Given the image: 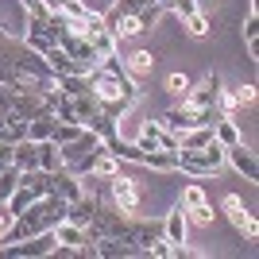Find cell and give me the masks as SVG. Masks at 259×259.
<instances>
[{"instance_id": "11", "label": "cell", "mask_w": 259, "mask_h": 259, "mask_svg": "<svg viewBox=\"0 0 259 259\" xmlns=\"http://www.w3.org/2000/svg\"><path fill=\"white\" fill-rule=\"evenodd\" d=\"M93 213H97V194H93V190H89V194H81L77 201H70V205H66V221H74V225H81V228L93 221Z\"/></svg>"}, {"instance_id": "38", "label": "cell", "mask_w": 259, "mask_h": 259, "mask_svg": "<svg viewBox=\"0 0 259 259\" xmlns=\"http://www.w3.org/2000/svg\"><path fill=\"white\" fill-rule=\"evenodd\" d=\"M0 112H12V89L0 81Z\"/></svg>"}, {"instance_id": "7", "label": "cell", "mask_w": 259, "mask_h": 259, "mask_svg": "<svg viewBox=\"0 0 259 259\" xmlns=\"http://www.w3.org/2000/svg\"><path fill=\"white\" fill-rule=\"evenodd\" d=\"M101 147H105V143H101V136H97V132H93V128H85V132H81V136H77V140L62 143L58 151H62V162H66V166H74L77 159H85V155H97Z\"/></svg>"}, {"instance_id": "21", "label": "cell", "mask_w": 259, "mask_h": 259, "mask_svg": "<svg viewBox=\"0 0 259 259\" xmlns=\"http://www.w3.org/2000/svg\"><path fill=\"white\" fill-rule=\"evenodd\" d=\"M89 43H93V51L101 54V58H108V54H120V39L108 27H101V31H93L89 35Z\"/></svg>"}, {"instance_id": "17", "label": "cell", "mask_w": 259, "mask_h": 259, "mask_svg": "<svg viewBox=\"0 0 259 259\" xmlns=\"http://www.w3.org/2000/svg\"><path fill=\"white\" fill-rule=\"evenodd\" d=\"M31 201H39V194H35V190H31V186H27V182H20V186H16V190H12V197H8V201H4V205L12 209V217H20L23 209L31 205Z\"/></svg>"}, {"instance_id": "10", "label": "cell", "mask_w": 259, "mask_h": 259, "mask_svg": "<svg viewBox=\"0 0 259 259\" xmlns=\"http://www.w3.org/2000/svg\"><path fill=\"white\" fill-rule=\"evenodd\" d=\"M51 182H54V194L66 197V201H77V197L85 194V186H81V174H74L70 166L54 170V174H51Z\"/></svg>"}, {"instance_id": "3", "label": "cell", "mask_w": 259, "mask_h": 259, "mask_svg": "<svg viewBox=\"0 0 259 259\" xmlns=\"http://www.w3.org/2000/svg\"><path fill=\"white\" fill-rule=\"evenodd\" d=\"M186 228H190V221H186V205L178 201L170 213L162 217V236L174 244V259H194L197 255V251L186 248Z\"/></svg>"}, {"instance_id": "6", "label": "cell", "mask_w": 259, "mask_h": 259, "mask_svg": "<svg viewBox=\"0 0 259 259\" xmlns=\"http://www.w3.org/2000/svg\"><path fill=\"white\" fill-rule=\"evenodd\" d=\"M221 209L228 213V221H232V228H236L240 236H248V240H255V236H259V221L248 213V209H244V201H240L236 194H225Z\"/></svg>"}, {"instance_id": "36", "label": "cell", "mask_w": 259, "mask_h": 259, "mask_svg": "<svg viewBox=\"0 0 259 259\" xmlns=\"http://www.w3.org/2000/svg\"><path fill=\"white\" fill-rule=\"evenodd\" d=\"M143 4H147V0H116L112 8H116L120 16H132V12H136V8H143Z\"/></svg>"}, {"instance_id": "5", "label": "cell", "mask_w": 259, "mask_h": 259, "mask_svg": "<svg viewBox=\"0 0 259 259\" xmlns=\"http://www.w3.org/2000/svg\"><path fill=\"white\" fill-rule=\"evenodd\" d=\"M225 162H228V166H232L236 174H244V182H259V162H255V151H251L244 140L232 143V147H225Z\"/></svg>"}, {"instance_id": "18", "label": "cell", "mask_w": 259, "mask_h": 259, "mask_svg": "<svg viewBox=\"0 0 259 259\" xmlns=\"http://www.w3.org/2000/svg\"><path fill=\"white\" fill-rule=\"evenodd\" d=\"M58 89H62L66 97H85V93H93V89H89V74H62L58 77Z\"/></svg>"}, {"instance_id": "9", "label": "cell", "mask_w": 259, "mask_h": 259, "mask_svg": "<svg viewBox=\"0 0 259 259\" xmlns=\"http://www.w3.org/2000/svg\"><path fill=\"white\" fill-rule=\"evenodd\" d=\"M62 51L70 54V58H74V62L81 66V70H85V74H89V70H93V66L101 62V54L93 51V43H89V39H81V35H70V39L62 43Z\"/></svg>"}, {"instance_id": "25", "label": "cell", "mask_w": 259, "mask_h": 259, "mask_svg": "<svg viewBox=\"0 0 259 259\" xmlns=\"http://www.w3.org/2000/svg\"><path fill=\"white\" fill-rule=\"evenodd\" d=\"M162 4H155V0H147V4H143V8H136L132 12V16H136V23H140V31H151L155 23H159V16H162Z\"/></svg>"}, {"instance_id": "28", "label": "cell", "mask_w": 259, "mask_h": 259, "mask_svg": "<svg viewBox=\"0 0 259 259\" xmlns=\"http://www.w3.org/2000/svg\"><path fill=\"white\" fill-rule=\"evenodd\" d=\"M186 221H190V225H201V228H209V225L217 221V213H213V205H209V201H201V205L186 209Z\"/></svg>"}, {"instance_id": "1", "label": "cell", "mask_w": 259, "mask_h": 259, "mask_svg": "<svg viewBox=\"0 0 259 259\" xmlns=\"http://www.w3.org/2000/svg\"><path fill=\"white\" fill-rule=\"evenodd\" d=\"M178 170H186L190 178H209V174L225 170V147L221 143H205L201 151H178Z\"/></svg>"}, {"instance_id": "13", "label": "cell", "mask_w": 259, "mask_h": 259, "mask_svg": "<svg viewBox=\"0 0 259 259\" xmlns=\"http://www.w3.org/2000/svg\"><path fill=\"white\" fill-rule=\"evenodd\" d=\"M124 70H128L132 81H140V77H151V70H155V54H151V51H132L128 58H124Z\"/></svg>"}, {"instance_id": "2", "label": "cell", "mask_w": 259, "mask_h": 259, "mask_svg": "<svg viewBox=\"0 0 259 259\" xmlns=\"http://www.w3.org/2000/svg\"><path fill=\"white\" fill-rule=\"evenodd\" d=\"M108 197L116 201L120 213H128V217H136V213L143 209V190H140V182H136V178H128L124 170L108 178Z\"/></svg>"}, {"instance_id": "29", "label": "cell", "mask_w": 259, "mask_h": 259, "mask_svg": "<svg viewBox=\"0 0 259 259\" xmlns=\"http://www.w3.org/2000/svg\"><path fill=\"white\" fill-rule=\"evenodd\" d=\"M236 108H240L236 89H225V85H221V93H217V112H221V116H232Z\"/></svg>"}, {"instance_id": "37", "label": "cell", "mask_w": 259, "mask_h": 259, "mask_svg": "<svg viewBox=\"0 0 259 259\" xmlns=\"http://www.w3.org/2000/svg\"><path fill=\"white\" fill-rule=\"evenodd\" d=\"M12 221H16V217H12V209L4 205V201H0V236L8 232V225H12Z\"/></svg>"}, {"instance_id": "15", "label": "cell", "mask_w": 259, "mask_h": 259, "mask_svg": "<svg viewBox=\"0 0 259 259\" xmlns=\"http://www.w3.org/2000/svg\"><path fill=\"white\" fill-rule=\"evenodd\" d=\"M12 162H16L20 170H35V166H39V147H35L31 140L12 143Z\"/></svg>"}, {"instance_id": "8", "label": "cell", "mask_w": 259, "mask_h": 259, "mask_svg": "<svg viewBox=\"0 0 259 259\" xmlns=\"http://www.w3.org/2000/svg\"><path fill=\"white\" fill-rule=\"evenodd\" d=\"M162 128H170V132H190V128H205V124H197V108H190V105H174V108H166L162 112V120H159Z\"/></svg>"}, {"instance_id": "14", "label": "cell", "mask_w": 259, "mask_h": 259, "mask_svg": "<svg viewBox=\"0 0 259 259\" xmlns=\"http://www.w3.org/2000/svg\"><path fill=\"white\" fill-rule=\"evenodd\" d=\"M240 35H244L248 58H251V62H259V12H251V8H248V16H244V27H240Z\"/></svg>"}, {"instance_id": "31", "label": "cell", "mask_w": 259, "mask_h": 259, "mask_svg": "<svg viewBox=\"0 0 259 259\" xmlns=\"http://www.w3.org/2000/svg\"><path fill=\"white\" fill-rule=\"evenodd\" d=\"M190 85H194V81H190L186 74H170V77H166V93H170L174 101H182V97H186V89H190Z\"/></svg>"}, {"instance_id": "30", "label": "cell", "mask_w": 259, "mask_h": 259, "mask_svg": "<svg viewBox=\"0 0 259 259\" xmlns=\"http://www.w3.org/2000/svg\"><path fill=\"white\" fill-rule=\"evenodd\" d=\"M186 31L190 35H213V20H209L205 12H194V16L186 20Z\"/></svg>"}, {"instance_id": "26", "label": "cell", "mask_w": 259, "mask_h": 259, "mask_svg": "<svg viewBox=\"0 0 259 259\" xmlns=\"http://www.w3.org/2000/svg\"><path fill=\"white\" fill-rule=\"evenodd\" d=\"M51 8L62 12V16H70V20H85V16H89L85 0H51Z\"/></svg>"}, {"instance_id": "40", "label": "cell", "mask_w": 259, "mask_h": 259, "mask_svg": "<svg viewBox=\"0 0 259 259\" xmlns=\"http://www.w3.org/2000/svg\"><path fill=\"white\" fill-rule=\"evenodd\" d=\"M155 4H162V8H166V12H170V4H174V0H155Z\"/></svg>"}, {"instance_id": "22", "label": "cell", "mask_w": 259, "mask_h": 259, "mask_svg": "<svg viewBox=\"0 0 259 259\" xmlns=\"http://www.w3.org/2000/svg\"><path fill=\"white\" fill-rule=\"evenodd\" d=\"M51 128H54V112H43V116L27 120V140H31V143L51 140Z\"/></svg>"}, {"instance_id": "24", "label": "cell", "mask_w": 259, "mask_h": 259, "mask_svg": "<svg viewBox=\"0 0 259 259\" xmlns=\"http://www.w3.org/2000/svg\"><path fill=\"white\" fill-rule=\"evenodd\" d=\"M85 132V124H74V120H54V128H51V140L62 147V143H70V140H77Z\"/></svg>"}, {"instance_id": "35", "label": "cell", "mask_w": 259, "mask_h": 259, "mask_svg": "<svg viewBox=\"0 0 259 259\" xmlns=\"http://www.w3.org/2000/svg\"><path fill=\"white\" fill-rule=\"evenodd\" d=\"M236 101L240 105H255V85H251V81L248 85H236Z\"/></svg>"}, {"instance_id": "12", "label": "cell", "mask_w": 259, "mask_h": 259, "mask_svg": "<svg viewBox=\"0 0 259 259\" xmlns=\"http://www.w3.org/2000/svg\"><path fill=\"white\" fill-rule=\"evenodd\" d=\"M51 232H54V244H66V248H77V251L85 248V228L74 225V221H66V217L51 228Z\"/></svg>"}, {"instance_id": "33", "label": "cell", "mask_w": 259, "mask_h": 259, "mask_svg": "<svg viewBox=\"0 0 259 259\" xmlns=\"http://www.w3.org/2000/svg\"><path fill=\"white\" fill-rule=\"evenodd\" d=\"M159 151H170V155H178V132H170V128H159Z\"/></svg>"}, {"instance_id": "39", "label": "cell", "mask_w": 259, "mask_h": 259, "mask_svg": "<svg viewBox=\"0 0 259 259\" xmlns=\"http://www.w3.org/2000/svg\"><path fill=\"white\" fill-rule=\"evenodd\" d=\"M12 162V143H0V170Z\"/></svg>"}, {"instance_id": "19", "label": "cell", "mask_w": 259, "mask_h": 259, "mask_svg": "<svg viewBox=\"0 0 259 259\" xmlns=\"http://www.w3.org/2000/svg\"><path fill=\"white\" fill-rule=\"evenodd\" d=\"M213 140L221 143V147H232V143H240V128H236V120L232 116H221L213 124Z\"/></svg>"}, {"instance_id": "32", "label": "cell", "mask_w": 259, "mask_h": 259, "mask_svg": "<svg viewBox=\"0 0 259 259\" xmlns=\"http://www.w3.org/2000/svg\"><path fill=\"white\" fill-rule=\"evenodd\" d=\"M201 201H209V197H205V190H201V186H197V182L182 186V205H186V209H194V205H201Z\"/></svg>"}, {"instance_id": "4", "label": "cell", "mask_w": 259, "mask_h": 259, "mask_svg": "<svg viewBox=\"0 0 259 259\" xmlns=\"http://www.w3.org/2000/svg\"><path fill=\"white\" fill-rule=\"evenodd\" d=\"M217 93H221V74H205L197 85H190L186 89V97H182V105H190V108H217Z\"/></svg>"}, {"instance_id": "27", "label": "cell", "mask_w": 259, "mask_h": 259, "mask_svg": "<svg viewBox=\"0 0 259 259\" xmlns=\"http://www.w3.org/2000/svg\"><path fill=\"white\" fill-rule=\"evenodd\" d=\"M20 166H16V162H8V166H4V170H0V201H8L12 197V190H16V186H20Z\"/></svg>"}, {"instance_id": "41", "label": "cell", "mask_w": 259, "mask_h": 259, "mask_svg": "<svg viewBox=\"0 0 259 259\" xmlns=\"http://www.w3.org/2000/svg\"><path fill=\"white\" fill-rule=\"evenodd\" d=\"M0 128H4V112H0Z\"/></svg>"}, {"instance_id": "20", "label": "cell", "mask_w": 259, "mask_h": 259, "mask_svg": "<svg viewBox=\"0 0 259 259\" xmlns=\"http://www.w3.org/2000/svg\"><path fill=\"white\" fill-rule=\"evenodd\" d=\"M159 120H143L140 124V136H136V147L140 151H159Z\"/></svg>"}, {"instance_id": "23", "label": "cell", "mask_w": 259, "mask_h": 259, "mask_svg": "<svg viewBox=\"0 0 259 259\" xmlns=\"http://www.w3.org/2000/svg\"><path fill=\"white\" fill-rule=\"evenodd\" d=\"M74 101V116H77V124H89V120L101 112V101L93 97V93H85V97H70Z\"/></svg>"}, {"instance_id": "16", "label": "cell", "mask_w": 259, "mask_h": 259, "mask_svg": "<svg viewBox=\"0 0 259 259\" xmlns=\"http://www.w3.org/2000/svg\"><path fill=\"white\" fill-rule=\"evenodd\" d=\"M39 147V170L54 174V170H62L66 162H62V151H58V143L54 140H43V143H35Z\"/></svg>"}, {"instance_id": "34", "label": "cell", "mask_w": 259, "mask_h": 259, "mask_svg": "<svg viewBox=\"0 0 259 259\" xmlns=\"http://www.w3.org/2000/svg\"><path fill=\"white\" fill-rule=\"evenodd\" d=\"M23 4V12H27V16H47V12H51V4H47V0H20Z\"/></svg>"}]
</instances>
